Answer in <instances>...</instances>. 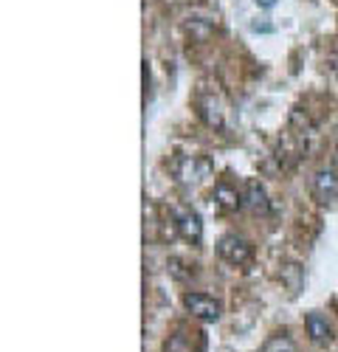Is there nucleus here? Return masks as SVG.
I'll list each match as a JSON object with an SVG mask.
<instances>
[{
	"instance_id": "obj_1",
	"label": "nucleus",
	"mask_w": 338,
	"mask_h": 352,
	"mask_svg": "<svg viewBox=\"0 0 338 352\" xmlns=\"http://www.w3.org/2000/svg\"><path fill=\"white\" fill-rule=\"evenodd\" d=\"M183 307L194 318L206 321V324H212V321H217L223 316V305L214 296H206V293H186V296H183Z\"/></svg>"
},
{
	"instance_id": "obj_2",
	"label": "nucleus",
	"mask_w": 338,
	"mask_h": 352,
	"mask_svg": "<svg viewBox=\"0 0 338 352\" xmlns=\"http://www.w3.org/2000/svg\"><path fill=\"white\" fill-rule=\"evenodd\" d=\"M217 254L229 262V265H245L254 254V248L245 237H240V234H225V237H220V243H217Z\"/></svg>"
},
{
	"instance_id": "obj_3",
	"label": "nucleus",
	"mask_w": 338,
	"mask_h": 352,
	"mask_svg": "<svg viewBox=\"0 0 338 352\" xmlns=\"http://www.w3.org/2000/svg\"><path fill=\"white\" fill-rule=\"evenodd\" d=\"M172 214H175V228H178L181 237H183L186 243H201V237H203L201 214L192 212V209H183V206L172 209Z\"/></svg>"
},
{
	"instance_id": "obj_4",
	"label": "nucleus",
	"mask_w": 338,
	"mask_h": 352,
	"mask_svg": "<svg viewBox=\"0 0 338 352\" xmlns=\"http://www.w3.org/2000/svg\"><path fill=\"white\" fill-rule=\"evenodd\" d=\"M313 192L319 200H335L338 197V172L335 169H319L313 178Z\"/></svg>"
},
{
	"instance_id": "obj_5",
	"label": "nucleus",
	"mask_w": 338,
	"mask_h": 352,
	"mask_svg": "<svg viewBox=\"0 0 338 352\" xmlns=\"http://www.w3.org/2000/svg\"><path fill=\"white\" fill-rule=\"evenodd\" d=\"M172 175L181 184H194L197 178H201V166H197V161L192 155H178L172 161Z\"/></svg>"
},
{
	"instance_id": "obj_6",
	"label": "nucleus",
	"mask_w": 338,
	"mask_h": 352,
	"mask_svg": "<svg viewBox=\"0 0 338 352\" xmlns=\"http://www.w3.org/2000/svg\"><path fill=\"white\" fill-rule=\"evenodd\" d=\"M243 203L254 212H265L268 209V195H265V186L260 181H248L245 184V192H243Z\"/></svg>"
},
{
	"instance_id": "obj_7",
	"label": "nucleus",
	"mask_w": 338,
	"mask_h": 352,
	"mask_svg": "<svg viewBox=\"0 0 338 352\" xmlns=\"http://www.w3.org/2000/svg\"><path fill=\"white\" fill-rule=\"evenodd\" d=\"M304 327H307V336L316 344H330V324H327V318L322 313H307Z\"/></svg>"
},
{
	"instance_id": "obj_8",
	"label": "nucleus",
	"mask_w": 338,
	"mask_h": 352,
	"mask_svg": "<svg viewBox=\"0 0 338 352\" xmlns=\"http://www.w3.org/2000/svg\"><path fill=\"white\" fill-rule=\"evenodd\" d=\"M197 107H201V110H197V113H201V119L209 124V127H223V110H220V104L214 102V99H209V96H203L201 102H197Z\"/></svg>"
},
{
	"instance_id": "obj_9",
	"label": "nucleus",
	"mask_w": 338,
	"mask_h": 352,
	"mask_svg": "<svg viewBox=\"0 0 338 352\" xmlns=\"http://www.w3.org/2000/svg\"><path fill=\"white\" fill-rule=\"evenodd\" d=\"M214 200L220 203V206H223L225 212H234V209L240 206V200H243V197H237V192H234L232 186L220 184V186H214Z\"/></svg>"
},
{
	"instance_id": "obj_10",
	"label": "nucleus",
	"mask_w": 338,
	"mask_h": 352,
	"mask_svg": "<svg viewBox=\"0 0 338 352\" xmlns=\"http://www.w3.org/2000/svg\"><path fill=\"white\" fill-rule=\"evenodd\" d=\"M262 352H296V344L288 336H273V338L265 341Z\"/></svg>"
},
{
	"instance_id": "obj_11",
	"label": "nucleus",
	"mask_w": 338,
	"mask_h": 352,
	"mask_svg": "<svg viewBox=\"0 0 338 352\" xmlns=\"http://www.w3.org/2000/svg\"><path fill=\"white\" fill-rule=\"evenodd\" d=\"M189 32H194L197 40H206V37L212 34V25H201V20H192V23H189Z\"/></svg>"
},
{
	"instance_id": "obj_12",
	"label": "nucleus",
	"mask_w": 338,
	"mask_h": 352,
	"mask_svg": "<svg viewBox=\"0 0 338 352\" xmlns=\"http://www.w3.org/2000/svg\"><path fill=\"white\" fill-rule=\"evenodd\" d=\"M257 6H260V9H273L276 0H257Z\"/></svg>"
}]
</instances>
